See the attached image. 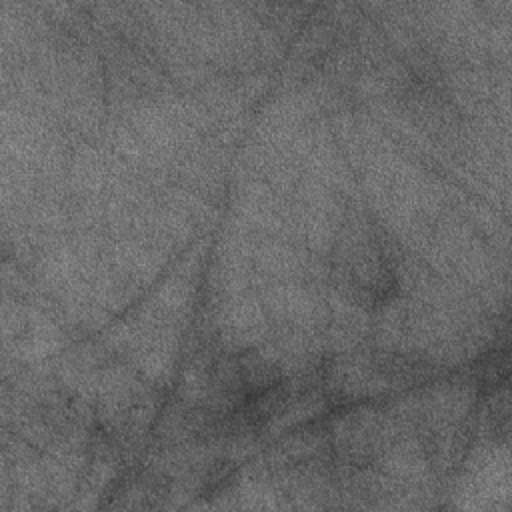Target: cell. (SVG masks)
Returning a JSON list of instances; mask_svg holds the SVG:
<instances>
[{
    "label": "cell",
    "instance_id": "cell-1",
    "mask_svg": "<svg viewBox=\"0 0 512 512\" xmlns=\"http://www.w3.org/2000/svg\"><path fill=\"white\" fill-rule=\"evenodd\" d=\"M334 276L356 304H386L400 288V254L394 240L378 222L354 220L336 244Z\"/></svg>",
    "mask_w": 512,
    "mask_h": 512
}]
</instances>
